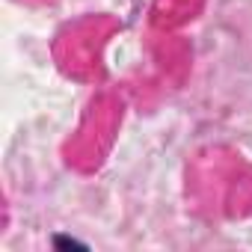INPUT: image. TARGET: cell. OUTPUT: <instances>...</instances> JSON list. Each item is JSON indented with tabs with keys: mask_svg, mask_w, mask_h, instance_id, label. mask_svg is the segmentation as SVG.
I'll use <instances>...</instances> for the list:
<instances>
[{
	"mask_svg": "<svg viewBox=\"0 0 252 252\" xmlns=\"http://www.w3.org/2000/svg\"><path fill=\"white\" fill-rule=\"evenodd\" d=\"M54 243H57L60 249H86L83 243H77V240H68V237H57Z\"/></svg>",
	"mask_w": 252,
	"mask_h": 252,
	"instance_id": "obj_1",
	"label": "cell"
}]
</instances>
